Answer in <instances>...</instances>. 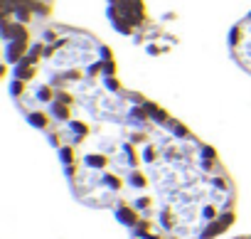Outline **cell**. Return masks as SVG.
I'll list each match as a JSON object with an SVG mask.
<instances>
[{"instance_id": "1", "label": "cell", "mask_w": 251, "mask_h": 239, "mask_svg": "<svg viewBox=\"0 0 251 239\" xmlns=\"http://www.w3.org/2000/svg\"><path fill=\"white\" fill-rule=\"evenodd\" d=\"M45 136L74 197L111 210L131 239H214L236 219V187L217 151L118 69L84 84Z\"/></svg>"}, {"instance_id": "2", "label": "cell", "mask_w": 251, "mask_h": 239, "mask_svg": "<svg viewBox=\"0 0 251 239\" xmlns=\"http://www.w3.org/2000/svg\"><path fill=\"white\" fill-rule=\"evenodd\" d=\"M106 3H108L106 13H108L113 30H118L121 35L133 37L136 45H143L146 50H151L148 42H165L168 47H173L177 42L175 37L165 35L163 30H158L153 25L143 0H106Z\"/></svg>"}, {"instance_id": "3", "label": "cell", "mask_w": 251, "mask_h": 239, "mask_svg": "<svg viewBox=\"0 0 251 239\" xmlns=\"http://www.w3.org/2000/svg\"><path fill=\"white\" fill-rule=\"evenodd\" d=\"M229 50H231V57L236 59V64L251 74V13L236 23L229 32Z\"/></svg>"}, {"instance_id": "4", "label": "cell", "mask_w": 251, "mask_h": 239, "mask_svg": "<svg viewBox=\"0 0 251 239\" xmlns=\"http://www.w3.org/2000/svg\"><path fill=\"white\" fill-rule=\"evenodd\" d=\"M3 5H15V8H25L45 20H50L52 15V5H54V0H3Z\"/></svg>"}, {"instance_id": "5", "label": "cell", "mask_w": 251, "mask_h": 239, "mask_svg": "<svg viewBox=\"0 0 251 239\" xmlns=\"http://www.w3.org/2000/svg\"><path fill=\"white\" fill-rule=\"evenodd\" d=\"M236 239H251V234H244V237H236Z\"/></svg>"}]
</instances>
